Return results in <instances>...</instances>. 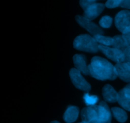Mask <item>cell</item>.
<instances>
[{
	"label": "cell",
	"instance_id": "cell-1",
	"mask_svg": "<svg viewBox=\"0 0 130 123\" xmlns=\"http://www.w3.org/2000/svg\"><path fill=\"white\" fill-rule=\"evenodd\" d=\"M90 75L99 80H115L117 78L115 66L100 57H93L88 65Z\"/></svg>",
	"mask_w": 130,
	"mask_h": 123
},
{
	"label": "cell",
	"instance_id": "cell-2",
	"mask_svg": "<svg viewBox=\"0 0 130 123\" xmlns=\"http://www.w3.org/2000/svg\"><path fill=\"white\" fill-rule=\"evenodd\" d=\"M74 47L77 50L95 53L99 50V45L94 37L88 34L77 36L73 42Z\"/></svg>",
	"mask_w": 130,
	"mask_h": 123
},
{
	"label": "cell",
	"instance_id": "cell-3",
	"mask_svg": "<svg viewBox=\"0 0 130 123\" xmlns=\"http://www.w3.org/2000/svg\"><path fill=\"white\" fill-rule=\"evenodd\" d=\"M70 78L74 85L78 89L81 90L88 92L91 89V86L90 83L86 82L81 73L77 70L76 68H72L71 69L69 73Z\"/></svg>",
	"mask_w": 130,
	"mask_h": 123
},
{
	"label": "cell",
	"instance_id": "cell-4",
	"mask_svg": "<svg viewBox=\"0 0 130 123\" xmlns=\"http://www.w3.org/2000/svg\"><path fill=\"white\" fill-rule=\"evenodd\" d=\"M99 51H100L109 59H111L115 63H120L124 61V53L119 49L105 45H99Z\"/></svg>",
	"mask_w": 130,
	"mask_h": 123
},
{
	"label": "cell",
	"instance_id": "cell-5",
	"mask_svg": "<svg viewBox=\"0 0 130 123\" xmlns=\"http://www.w3.org/2000/svg\"><path fill=\"white\" fill-rule=\"evenodd\" d=\"M81 119L86 123H100L98 106H87L81 111Z\"/></svg>",
	"mask_w": 130,
	"mask_h": 123
},
{
	"label": "cell",
	"instance_id": "cell-6",
	"mask_svg": "<svg viewBox=\"0 0 130 123\" xmlns=\"http://www.w3.org/2000/svg\"><path fill=\"white\" fill-rule=\"evenodd\" d=\"M115 25L122 33L128 29L130 27V11L128 10L119 11L115 17Z\"/></svg>",
	"mask_w": 130,
	"mask_h": 123
},
{
	"label": "cell",
	"instance_id": "cell-7",
	"mask_svg": "<svg viewBox=\"0 0 130 123\" xmlns=\"http://www.w3.org/2000/svg\"><path fill=\"white\" fill-rule=\"evenodd\" d=\"M76 20L80 26L85 28L88 32L93 35V36L99 34H103L104 33L101 28L99 27L95 23L92 22L91 20L85 18L83 16L77 15L76 16Z\"/></svg>",
	"mask_w": 130,
	"mask_h": 123
},
{
	"label": "cell",
	"instance_id": "cell-8",
	"mask_svg": "<svg viewBox=\"0 0 130 123\" xmlns=\"http://www.w3.org/2000/svg\"><path fill=\"white\" fill-rule=\"evenodd\" d=\"M105 7V5L102 3H95L90 5L84 10L83 16L89 20H92L99 16Z\"/></svg>",
	"mask_w": 130,
	"mask_h": 123
},
{
	"label": "cell",
	"instance_id": "cell-9",
	"mask_svg": "<svg viewBox=\"0 0 130 123\" xmlns=\"http://www.w3.org/2000/svg\"><path fill=\"white\" fill-rule=\"evenodd\" d=\"M118 93V103L124 109L130 111V83L121 90Z\"/></svg>",
	"mask_w": 130,
	"mask_h": 123
},
{
	"label": "cell",
	"instance_id": "cell-10",
	"mask_svg": "<svg viewBox=\"0 0 130 123\" xmlns=\"http://www.w3.org/2000/svg\"><path fill=\"white\" fill-rule=\"evenodd\" d=\"M98 109L100 123H111V111L108 105L104 101H102L98 105Z\"/></svg>",
	"mask_w": 130,
	"mask_h": 123
},
{
	"label": "cell",
	"instance_id": "cell-11",
	"mask_svg": "<svg viewBox=\"0 0 130 123\" xmlns=\"http://www.w3.org/2000/svg\"><path fill=\"white\" fill-rule=\"evenodd\" d=\"M117 76L125 82H130V66L125 63H116L115 65Z\"/></svg>",
	"mask_w": 130,
	"mask_h": 123
},
{
	"label": "cell",
	"instance_id": "cell-12",
	"mask_svg": "<svg viewBox=\"0 0 130 123\" xmlns=\"http://www.w3.org/2000/svg\"><path fill=\"white\" fill-rule=\"evenodd\" d=\"M73 61L75 67L84 75H90L88 66L86 64V57L82 54H76L73 57Z\"/></svg>",
	"mask_w": 130,
	"mask_h": 123
},
{
	"label": "cell",
	"instance_id": "cell-13",
	"mask_svg": "<svg viewBox=\"0 0 130 123\" xmlns=\"http://www.w3.org/2000/svg\"><path fill=\"white\" fill-rule=\"evenodd\" d=\"M102 95L105 101L110 103L118 102L119 93L110 85H106L102 89Z\"/></svg>",
	"mask_w": 130,
	"mask_h": 123
},
{
	"label": "cell",
	"instance_id": "cell-14",
	"mask_svg": "<svg viewBox=\"0 0 130 123\" xmlns=\"http://www.w3.org/2000/svg\"><path fill=\"white\" fill-rule=\"evenodd\" d=\"M79 110L78 107L76 106H69L63 114V119L67 123H72L74 122L78 117Z\"/></svg>",
	"mask_w": 130,
	"mask_h": 123
},
{
	"label": "cell",
	"instance_id": "cell-15",
	"mask_svg": "<svg viewBox=\"0 0 130 123\" xmlns=\"http://www.w3.org/2000/svg\"><path fill=\"white\" fill-rule=\"evenodd\" d=\"M112 47L117 49H119L121 51H124L129 46H128L126 42L124 40L123 35H115L113 37V43Z\"/></svg>",
	"mask_w": 130,
	"mask_h": 123
},
{
	"label": "cell",
	"instance_id": "cell-16",
	"mask_svg": "<svg viewBox=\"0 0 130 123\" xmlns=\"http://www.w3.org/2000/svg\"><path fill=\"white\" fill-rule=\"evenodd\" d=\"M112 112L114 117L120 122H124L128 119V115L126 111L119 107L112 108Z\"/></svg>",
	"mask_w": 130,
	"mask_h": 123
},
{
	"label": "cell",
	"instance_id": "cell-17",
	"mask_svg": "<svg viewBox=\"0 0 130 123\" xmlns=\"http://www.w3.org/2000/svg\"><path fill=\"white\" fill-rule=\"evenodd\" d=\"M93 37L95 40H96V42L100 44V45H105V46H109V45H112L113 37L104 36L102 34L94 35Z\"/></svg>",
	"mask_w": 130,
	"mask_h": 123
},
{
	"label": "cell",
	"instance_id": "cell-18",
	"mask_svg": "<svg viewBox=\"0 0 130 123\" xmlns=\"http://www.w3.org/2000/svg\"><path fill=\"white\" fill-rule=\"evenodd\" d=\"M85 104L88 106H95L99 101V98L96 95H91L88 93H85L83 97Z\"/></svg>",
	"mask_w": 130,
	"mask_h": 123
},
{
	"label": "cell",
	"instance_id": "cell-19",
	"mask_svg": "<svg viewBox=\"0 0 130 123\" xmlns=\"http://www.w3.org/2000/svg\"><path fill=\"white\" fill-rule=\"evenodd\" d=\"M112 23V18L109 16H104L100 19L99 24L103 28H109Z\"/></svg>",
	"mask_w": 130,
	"mask_h": 123
},
{
	"label": "cell",
	"instance_id": "cell-20",
	"mask_svg": "<svg viewBox=\"0 0 130 123\" xmlns=\"http://www.w3.org/2000/svg\"><path fill=\"white\" fill-rule=\"evenodd\" d=\"M123 0H107L105 3V6L108 8H114L120 6Z\"/></svg>",
	"mask_w": 130,
	"mask_h": 123
},
{
	"label": "cell",
	"instance_id": "cell-21",
	"mask_svg": "<svg viewBox=\"0 0 130 123\" xmlns=\"http://www.w3.org/2000/svg\"><path fill=\"white\" fill-rule=\"evenodd\" d=\"M123 53H124V59L123 62L130 66V46L128 47L123 51Z\"/></svg>",
	"mask_w": 130,
	"mask_h": 123
},
{
	"label": "cell",
	"instance_id": "cell-22",
	"mask_svg": "<svg viewBox=\"0 0 130 123\" xmlns=\"http://www.w3.org/2000/svg\"><path fill=\"white\" fill-rule=\"evenodd\" d=\"M123 37L126 42L128 46H130V27L123 33Z\"/></svg>",
	"mask_w": 130,
	"mask_h": 123
},
{
	"label": "cell",
	"instance_id": "cell-23",
	"mask_svg": "<svg viewBox=\"0 0 130 123\" xmlns=\"http://www.w3.org/2000/svg\"><path fill=\"white\" fill-rule=\"evenodd\" d=\"M79 4L80 6H81V8H82L84 10H85L86 8L88 7L90 5H92V3H91L90 0H80Z\"/></svg>",
	"mask_w": 130,
	"mask_h": 123
},
{
	"label": "cell",
	"instance_id": "cell-24",
	"mask_svg": "<svg viewBox=\"0 0 130 123\" xmlns=\"http://www.w3.org/2000/svg\"><path fill=\"white\" fill-rule=\"evenodd\" d=\"M120 6L121 8L129 9L130 10V0H123Z\"/></svg>",
	"mask_w": 130,
	"mask_h": 123
},
{
	"label": "cell",
	"instance_id": "cell-25",
	"mask_svg": "<svg viewBox=\"0 0 130 123\" xmlns=\"http://www.w3.org/2000/svg\"><path fill=\"white\" fill-rule=\"evenodd\" d=\"M90 1H91V3L93 4V3H96V1H97V0H90Z\"/></svg>",
	"mask_w": 130,
	"mask_h": 123
},
{
	"label": "cell",
	"instance_id": "cell-26",
	"mask_svg": "<svg viewBox=\"0 0 130 123\" xmlns=\"http://www.w3.org/2000/svg\"><path fill=\"white\" fill-rule=\"evenodd\" d=\"M51 123H60L59 122H58V121H52Z\"/></svg>",
	"mask_w": 130,
	"mask_h": 123
},
{
	"label": "cell",
	"instance_id": "cell-27",
	"mask_svg": "<svg viewBox=\"0 0 130 123\" xmlns=\"http://www.w3.org/2000/svg\"><path fill=\"white\" fill-rule=\"evenodd\" d=\"M79 123H86V122H84V121H82V122H79Z\"/></svg>",
	"mask_w": 130,
	"mask_h": 123
}]
</instances>
